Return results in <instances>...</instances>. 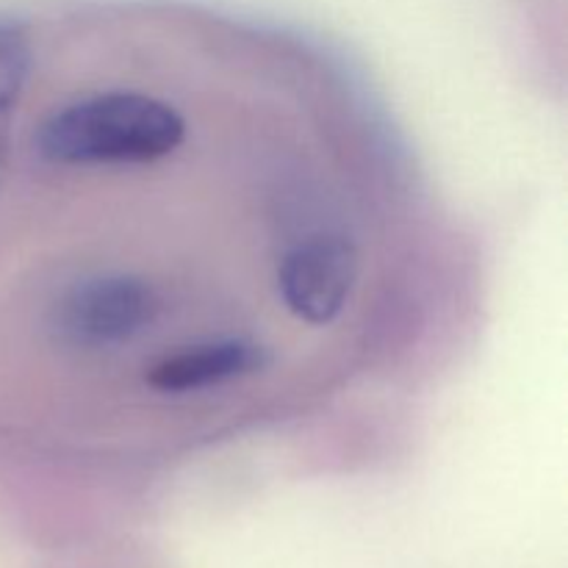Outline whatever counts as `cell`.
Listing matches in <instances>:
<instances>
[{
    "label": "cell",
    "mask_w": 568,
    "mask_h": 568,
    "mask_svg": "<svg viewBox=\"0 0 568 568\" xmlns=\"http://www.w3.org/2000/svg\"><path fill=\"white\" fill-rule=\"evenodd\" d=\"M186 142V116L166 100L133 89L89 94L55 109L37 133L44 164L64 170L150 166Z\"/></svg>",
    "instance_id": "cell-1"
},
{
    "label": "cell",
    "mask_w": 568,
    "mask_h": 568,
    "mask_svg": "<svg viewBox=\"0 0 568 568\" xmlns=\"http://www.w3.org/2000/svg\"><path fill=\"white\" fill-rule=\"evenodd\" d=\"M164 314L159 288L142 275L105 272L61 288L48 311V333L61 349L81 355L128 347Z\"/></svg>",
    "instance_id": "cell-2"
},
{
    "label": "cell",
    "mask_w": 568,
    "mask_h": 568,
    "mask_svg": "<svg viewBox=\"0 0 568 568\" xmlns=\"http://www.w3.org/2000/svg\"><path fill=\"white\" fill-rule=\"evenodd\" d=\"M361 275V253L344 233H311L277 261V294L294 320L331 325L342 316Z\"/></svg>",
    "instance_id": "cell-3"
},
{
    "label": "cell",
    "mask_w": 568,
    "mask_h": 568,
    "mask_svg": "<svg viewBox=\"0 0 568 568\" xmlns=\"http://www.w3.org/2000/svg\"><path fill=\"white\" fill-rule=\"evenodd\" d=\"M272 364V355L253 338L227 336L205 338L161 355L148 372L144 383L166 397L209 392L233 381L255 375Z\"/></svg>",
    "instance_id": "cell-4"
},
{
    "label": "cell",
    "mask_w": 568,
    "mask_h": 568,
    "mask_svg": "<svg viewBox=\"0 0 568 568\" xmlns=\"http://www.w3.org/2000/svg\"><path fill=\"white\" fill-rule=\"evenodd\" d=\"M33 67L31 37L20 22L0 20V192L9 175L11 128Z\"/></svg>",
    "instance_id": "cell-5"
}]
</instances>
